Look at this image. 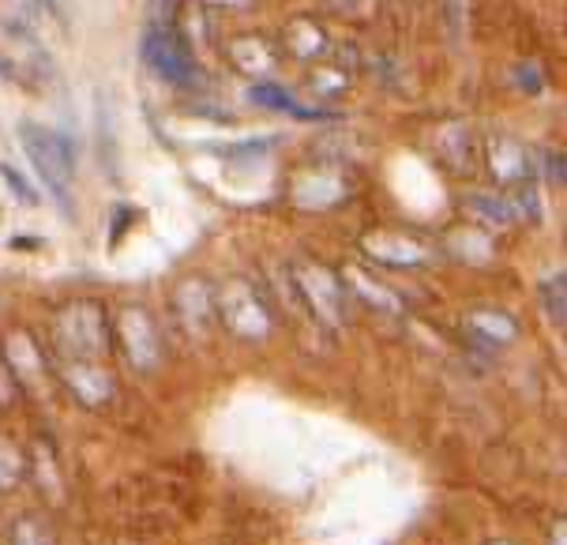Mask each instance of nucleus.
I'll use <instances>...</instances> for the list:
<instances>
[{
  "label": "nucleus",
  "mask_w": 567,
  "mask_h": 545,
  "mask_svg": "<svg viewBox=\"0 0 567 545\" xmlns=\"http://www.w3.org/2000/svg\"><path fill=\"white\" fill-rule=\"evenodd\" d=\"M545 309H549L553 323L560 328L564 323V275H556V279L545 282Z\"/></svg>",
  "instance_id": "nucleus-4"
},
{
  "label": "nucleus",
  "mask_w": 567,
  "mask_h": 545,
  "mask_svg": "<svg viewBox=\"0 0 567 545\" xmlns=\"http://www.w3.org/2000/svg\"><path fill=\"white\" fill-rule=\"evenodd\" d=\"M143 61L166 83H177V88H185L192 75H196V61H192L188 42L173 27H155V31L143 38Z\"/></svg>",
  "instance_id": "nucleus-2"
},
{
  "label": "nucleus",
  "mask_w": 567,
  "mask_h": 545,
  "mask_svg": "<svg viewBox=\"0 0 567 545\" xmlns=\"http://www.w3.org/2000/svg\"><path fill=\"white\" fill-rule=\"evenodd\" d=\"M0 174H4V181H8V185L16 188V193H19V199H23V204H34V193H31V185H27V181L19 177L12 166H0Z\"/></svg>",
  "instance_id": "nucleus-5"
},
{
  "label": "nucleus",
  "mask_w": 567,
  "mask_h": 545,
  "mask_svg": "<svg viewBox=\"0 0 567 545\" xmlns=\"http://www.w3.org/2000/svg\"><path fill=\"white\" fill-rule=\"evenodd\" d=\"M248 99H252V102H264V106H275V110H290V113H297V117H316L312 110L297 106L290 94H286L282 88H275V83H259V88L248 91Z\"/></svg>",
  "instance_id": "nucleus-3"
},
{
  "label": "nucleus",
  "mask_w": 567,
  "mask_h": 545,
  "mask_svg": "<svg viewBox=\"0 0 567 545\" xmlns=\"http://www.w3.org/2000/svg\"><path fill=\"white\" fill-rule=\"evenodd\" d=\"M19 143H23L27 158L38 169L42 185L50 188L56 199H69L72 181H75V151L69 136H61L56 128H45V124L23 121L19 124Z\"/></svg>",
  "instance_id": "nucleus-1"
}]
</instances>
